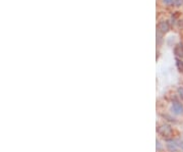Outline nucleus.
Instances as JSON below:
<instances>
[{"label": "nucleus", "mask_w": 183, "mask_h": 152, "mask_svg": "<svg viewBox=\"0 0 183 152\" xmlns=\"http://www.w3.org/2000/svg\"><path fill=\"white\" fill-rule=\"evenodd\" d=\"M158 133L159 135H161L162 137H171L172 134H173V131H172V128L170 126L168 125H163V126H160L158 128Z\"/></svg>", "instance_id": "f257e3e1"}, {"label": "nucleus", "mask_w": 183, "mask_h": 152, "mask_svg": "<svg viewBox=\"0 0 183 152\" xmlns=\"http://www.w3.org/2000/svg\"><path fill=\"white\" fill-rule=\"evenodd\" d=\"M169 22L167 21H162L160 22L159 24H158V30H159V32L161 33H167L169 31Z\"/></svg>", "instance_id": "f03ea898"}, {"label": "nucleus", "mask_w": 183, "mask_h": 152, "mask_svg": "<svg viewBox=\"0 0 183 152\" xmlns=\"http://www.w3.org/2000/svg\"><path fill=\"white\" fill-rule=\"evenodd\" d=\"M172 109H173V112L177 115L182 114L183 113V105L178 101H175L173 103V106H172Z\"/></svg>", "instance_id": "7ed1b4c3"}, {"label": "nucleus", "mask_w": 183, "mask_h": 152, "mask_svg": "<svg viewBox=\"0 0 183 152\" xmlns=\"http://www.w3.org/2000/svg\"><path fill=\"white\" fill-rule=\"evenodd\" d=\"M174 53H175V55L177 57H183V44L182 43H178L175 46V48H174Z\"/></svg>", "instance_id": "20e7f679"}, {"label": "nucleus", "mask_w": 183, "mask_h": 152, "mask_svg": "<svg viewBox=\"0 0 183 152\" xmlns=\"http://www.w3.org/2000/svg\"><path fill=\"white\" fill-rule=\"evenodd\" d=\"M176 64H177V67H178V69L181 73H183V61L180 60V59H177L176 60Z\"/></svg>", "instance_id": "39448f33"}, {"label": "nucleus", "mask_w": 183, "mask_h": 152, "mask_svg": "<svg viewBox=\"0 0 183 152\" xmlns=\"http://www.w3.org/2000/svg\"><path fill=\"white\" fill-rule=\"evenodd\" d=\"M178 93H179L180 97L183 98V88H182V87H181V88H179V89H178Z\"/></svg>", "instance_id": "423d86ee"}, {"label": "nucleus", "mask_w": 183, "mask_h": 152, "mask_svg": "<svg viewBox=\"0 0 183 152\" xmlns=\"http://www.w3.org/2000/svg\"><path fill=\"white\" fill-rule=\"evenodd\" d=\"M163 1H164L165 3H167V4H170V3H172V1H173V0H163Z\"/></svg>", "instance_id": "0eeeda50"}]
</instances>
